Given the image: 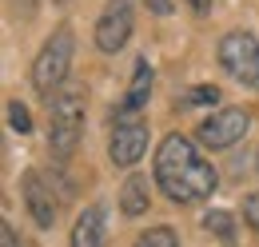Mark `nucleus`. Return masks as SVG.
I'll use <instances>...</instances> for the list:
<instances>
[{
  "instance_id": "f257e3e1",
  "label": "nucleus",
  "mask_w": 259,
  "mask_h": 247,
  "mask_svg": "<svg viewBox=\"0 0 259 247\" xmlns=\"http://www.w3.org/2000/svg\"><path fill=\"white\" fill-rule=\"evenodd\" d=\"M156 187L171 203H203L220 187V176L188 136H167L156 148Z\"/></svg>"
},
{
  "instance_id": "f03ea898",
  "label": "nucleus",
  "mask_w": 259,
  "mask_h": 247,
  "mask_svg": "<svg viewBox=\"0 0 259 247\" xmlns=\"http://www.w3.org/2000/svg\"><path fill=\"white\" fill-rule=\"evenodd\" d=\"M84 136V92L60 88L48 100V148L56 159H68Z\"/></svg>"
},
{
  "instance_id": "7ed1b4c3",
  "label": "nucleus",
  "mask_w": 259,
  "mask_h": 247,
  "mask_svg": "<svg viewBox=\"0 0 259 247\" xmlns=\"http://www.w3.org/2000/svg\"><path fill=\"white\" fill-rule=\"evenodd\" d=\"M72 52H76L72 28H56L48 40H44V48L36 52V60H32V88L40 96L52 100V96L64 88L68 68H72Z\"/></svg>"
},
{
  "instance_id": "20e7f679",
  "label": "nucleus",
  "mask_w": 259,
  "mask_h": 247,
  "mask_svg": "<svg viewBox=\"0 0 259 247\" xmlns=\"http://www.w3.org/2000/svg\"><path fill=\"white\" fill-rule=\"evenodd\" d=\"M148 152V120L144 112H132L120 104L116 120H112V140H108V155L116 168H136Z\"/></svg>"
},
{
  "instance_id": "39448f33",
  "label": "nucleus",
  "mask_w": 259,
  "mask_h": 247,
  "mask_svg": "<svg viewBox=\"0 0 259 247\" xmlns=\"http://www.w3.org/2000/svg\"><path fill=\"white\" fill-rule=\"evenodd\" d=\"M220 68L231 80H239L243 88L259 92V40H255V32H247V28L227 32L220 40Z\"/></svg>"
},
{
  "instance_id": "423d86ee",
  "label": "nucleus",
  "mask_w": 259,
  "mask_h": 247,
  "mask_svg": "<svg viewBox=\"0 0 259 247\" xmlns=\"http://www.w3.org/2000/svg\"><path fill=\"white\" fill-rule=\"evenodd\" d=\"M247 128H251L247 108H220V112H211L207 120L195 128V136H199V144H203V148L220 152V148L239 144V140L247 136Z\"/></svg>"
},
{
  "instance_id": "0eeeda50",
  "label": "nucleus",
  "mask_w": 259,
  "mask_h": 247,
  "mask_svg": "<svg viewBox=\"0 0 259 247\" xmlns=\"http://www.w3.org/2000/svg\"><path fill=\"white\" fill-rule=\"evenodd\" d=\"M136 16H132V0H108L96 20V48L100 52H120L132 40Z\"/></svg>"
},
{
  "instance_id": "6e6552de",
  "label": "nucleus",
  "mask_w": 259,
  "mask_h": 247,
  "mask_svg": "<svg viewBox=\"0 0 259 247\" xmlns=\"http://www.w3.org/2000/svg\"><path fill=\"white\" fill-rule=\"evenodd\" d=\"M20 191H24V203H28V216L36 227H52L56 223V195H52V184L44 180V172L28 168L20 176Z\"/></svg>"
},
{
  "instance_id": "1a4fd4ad",
  "label": "nucleus",
  "mask_w": 259,
  "mask_h": 247,
  "mask_svg": "<svg viewBox=\"0 0 259 247\" xmlns=\"http://www.w3.org/2000/svg\"><path fill=\"white\" fill-rule=\"evenodd\" d=\"M72 247H104V208L92 203L72 223Z\"/></svg>"
},
{
  "instance_id": "9d476101",
  "label": "nucleus",
  "mask_w": 259,
  "mask_h": 247,
  "mask_svg": "<svg viewBox=\"0 0 259 247\" xmlns=\"http://www.w3.org/2000/svg\"><path fill=\"white\" fill-rule=\"evenodd\" d=\"M152 80H156L152 64H148V56H140V60H136V72H132L128 96H124V108H132V112H144V104H148V96H152Z\"/></svg>"
},
{
  "instance_id": "9b49d317",
  "label": "nucleus",
  "mask_w": 259,
  "mask_h": 247,
  "mask_svg": "<svg viewBox=\"0 0 259 247\" xmlns=\"http://www.w3.org/2000/svg\"><path fill=\"white\" fill-rule=\"evenodd\" d=\"M120 208L124 216H144L148 212V180L144 176H128L120 187Z\"/></svg>"
},
{
  "instance_id": "f8f14e48",
  "label": "nucleus",
  "mask_w": 259,
  "mask_h": 247,
  "mask_svg": "<svg viewBox=\"0 0 259 247\" xmlns=\"http://www.w3.org/2000/svg\"><path fill=\"white\" fill-rule=\"evenodd\" d=\"M136 247H180V239L171 227H148L136 235Z\"/></svg>"
},
{
  "instance_id": "ddd939ff",
  "label": "nucleus",
  "mask_w": 259,
  "mask_h": 247,
  "mask_svg": "<svg viewBox=\"0 0 259 247\" xmlns=\"http://www.w3.org/2000/svg\"><path fill=\"white\" fill-rule=\"evenodd\" d=\"M8 128H12V132H20V136H28V132H32V116H28V108H24L20 100H8Z\"/></svg>"
},
{
  "instance_id": "4468645a",
  "label": "nucleus",
  "mask_w": 259,
  "mask_h": 247,
  "mask_svg": "<svg viewBox=\"0 0 259 247\" xmlns=\"http://www.w3.org/2000/svg\"><path fill=\"white\" fill-rule=\"evenodd\" d=\"M203 227L215 231L224 243H231V216H227V212H207V216H203Z\"/></svg>"
},
{
  "instance_id": "2eb2a0df",
  "label": "nucleus",
  "mask_w": 259,
  "mask_h": 247,
  "mask_svg": "<svg viewBox=\"0 0 259 247\" xmlns=\"http://www.w3.org/2000/svg\"><path fill=\"white\" fill-rule=\"evenodd\" d=\"M184 104H220V88L215 84H199V88H192L184 96Z\"/></svg>"
},
{
  "instance_id": "dca6fc26",
  "label": "nucleus",
  "mask_w": 259,
  "mask_h": 247,
  "mask_svg": "<svg viewBox=\"0 0 259 247\" xmlns=\"http://www.w3.org/2000/svg\"><path fill=\"white\" fill-rule=\"evenodd\" d=\"M243 223H247L251 231H259V191H251V195L243 199Z\"/></svg>"
},
{
  "instance_id": "f3484780",
  "label": "nucleus",
  "mask_w": 259,
  "mask_h": 247,
  "mask_svg": "<svg viewBox=\"0 0 259 247\" xmlns=\"http://www.w3.org/2000/svg\"><path fill=\"white\" fill-rule=\"evenodd\" d=\"M0 247H20V239H16V227H12V223H0Z\"/></svg>"
},
{
  "instance_id": "a211bd4d",
  "label": "nucleus",
  "mask_w": 259,
  "mask_h": 247,
  "mask_svg": "<svg viewBox=\"0 0 259 247\" xmlns=\"http://www.w3.org/2000/svg\"><path fill=\"white\" fill-rule=\"evenodd\" d=\"M148 8L160 12V16H167V12H171V0H148Z\"/></svg>"
},
{
  "instance_id": "6ab92c4d",
  "label": "nucleus",
  "mask_w": 259,
  "mask_h": 247,
  "mask_svg": "<svg viewBox=\"0 0 259 247\" xmlns=\"http://www.w3.org/2000/svg\"><path fill=\"white\" fill-rule=\"evenodd\" d=\"M188 4H192L195 12H207V8H211V0H188Z\"/></svg>"
},
{
  "instance_id": "aec40b11",
  "label": "nucleus",
  "mask_w": 259,
  "mask_h": 247,
  "mask_svg": "<svg viewBox=\"0 0 259 247\" xmlns=\"http://www.w3.org/2000/svg\"><path fill=\"white\" fill-rule=\"evenodd\" d=\"M56 4H68V0H56Z\"/></svg>"
},
{
  "instance_id": "412c9836",
  "label": "nucleus",
  "mask_w": 259,
  "mask_h": 247,
  "mask_svg": "<svg viewBox=\"0 0 259 247\" xmlns=\"http://www.w3.org/2000/svg\"><path fill=\"white\" fill-rule=\"evenodd\" d=\"M255 159H259V155H255Z\"/></svg>"
}]
</instances>
